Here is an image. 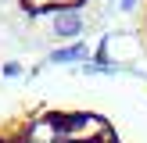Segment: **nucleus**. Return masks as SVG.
<instances>
[{
  "label": "nucleus",
  "instance_id": "3",
  "mask_svg": "<svg viewBox=\"0 0 147 143\" xmlns=\"http://www.w3.org/2000/svg\"><path fill=\"white\" fill-rule=\"evenodd\" d=\"M144 32H147V4H144Z\"/></svg>",
  "mask_w": 147,
  "mask_h": 143
},
{
  "label": "nucleus",
  "instance_id": "2",
  "mask_svg": "<svg viewBox=\"0 0 147 143\" xmlns=\"http://www.w3.org/2000/svg\"><path fill=\"white\" fill-rule=\"evenodd\" d=\"M29 14H68V11H79L86 0H18Z\"/></svg>",
  "mask_w": 147,
  "mask_h": 143
},
{
  "label": "nucleus",
  "instance_id": "1",
  "mask_svg": "<svg viewBox=\"0 0 147 143\" xmlns=\"http://www.w3.org/2000/svg\"><path fill=\"white\" fill-rule=\"evenodd\" d=\"M0 143H126L108 114L86 104L32 100L0 114Z\"/></svg>",
  "mask_w": 147,
  "mask_h": 143
}]
</instances>
